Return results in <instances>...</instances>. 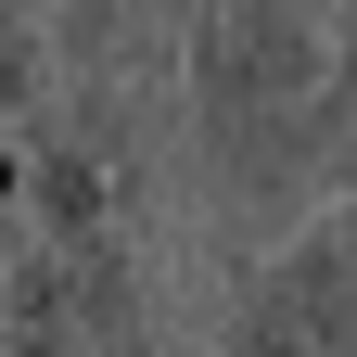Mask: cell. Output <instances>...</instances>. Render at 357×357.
<instances>
[{
  "mask_svg": "<svg viewBox=\"0 0 357 357\" xmlns=\"http://www.w3.org/2000/svg\"><path fill=\"white\" fill-rule=\"evenodd\" d=\"M0 357H64V344H38V332H0Z\"/></svg>",
  "mask_w": 357,
  "mask_h": 357,
  "instance_id": "5b68a950",
  "label": "cell"
},
{
  "mask_svg": "<svg viewBox=\"0 0 357 357\" xmlns=\"http://www.w3.org/2000/svg\"><path fill=\"white\" fill-rule=\"evenodd\" d=\"M64 89V26L52 0H0V128H38Z\"/></svg>",
  "mask_w": 357,
  "mask_h": 357,
  "instance_id": "3957f363",
  "label": "cell"
},
{
  "mask_svg": "<svg viewBox=\"0 0 357 357\" xmlns=\"http://www.w3.org/2000/svg\"><path fill=\"white\" fill-rule=\"evenodd\" d=\"M217 357H357V192L306 204L243 281Z\"/></svg>",
  "mask_w": 357,
  "mask_h": 357,
  "instance_id": "7a4b0ae2",
  "label": "cell"
},
{
  "mask_svg": "<svg viewBox=\"0 0 357 357\" xmlns=\"http://www.w3.org/2000/svg\"><path fill=\"white\" fill-rule=\"evenodd\" d=\"M178 128L204 192L255 230L332 204V178H357V0H192Z\"/></svg>",
  "mask_w": 357,
  "mask_h": 357,
  "instance_id": "6da1fadb",
  "label": "cell"
},
{
  "mask_svg": "<svg viewBox=\"0 0 357 357\" xmlns=\"http://www.w3.org/2000/svg\"><path fill=\"white\" fill-rule=\"evenodd\" d=\"M13 255H26V128H0V306H13Z\"/></svg>",
  "mask_w": 357,
  "mask_h": 357,
  "instance_id": "277c9868",
  "label": "cell"
}]
</instances>
